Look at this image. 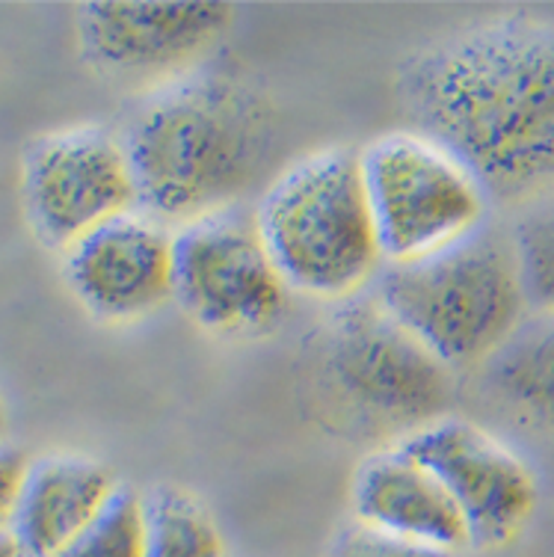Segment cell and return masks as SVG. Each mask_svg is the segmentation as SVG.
<instances>
[{
  "mask_svg": "<svg viewBox=\"0 0 554 557\" xmlns=\"http://www.w3.org/2000/svg\"><path fill=\"white\" fill-rule=\"evenodd\" d=\"M122 143L137 211L178 228L235 208L270 154L273 116L246 81L196 69L155 86Z\"/></svg>",
  "mask_w": 554,
  "mask_h": 557,
  "instance_id": "obj_2",
  "label": "cell"
},
{
  "mask_svg": "<svg viewBox=\"0 0 554 557\" xmlns=\"http://www.w3.org/2000/svg\"><path fill=\"white\" fill-rule=\"evenodd\" d=\"M487 376L507 407L554 430V314L525 318L487 362Z\"/></svg>",
  "mask_w": 554,
  "mask_h": 557,
  "instance_id": "obj_14",
  "label": "cell"
},
{
  "mask_svg": "<svg viewBox=\"0 0 554 557\" xmlns=\"http://www.w3.org/2000/svg\"><path fill=\"white\" fill-rule=\"evenodd\" d=\"M24 205L36 235L60 249L113 216L137 211L125 143L104 128L42 137L24 161Z\"/></svg>",
  "mask_w": 554,
  "mask_h": 557,
  "instance_id": "obj_8",
  "label": "cell"
},
{
  "mask_svg": "<svg viewBox=\"0 0 554 557\" xmlns=\"http://www.w3.org/2000/svg\"><path fill=\"white\" fill-rule=\"evenodd\" d=\"M327 557H459V552L421 546V543H406L397 536L380 534L362 522H347V525L332 536Z\"/></svg>",
  "mask_w": 554,
  "mask_h": 557,
  "instance_id": "obj_18",
  "label": "cell"
},
{
  "mask_svg": "<svg viewBox=\"0 0 554 557\" xmlns=\"http://www.w3.org/2000/svg\"><path fill=\"white\" fill-rule=\"evenodd\" d=\"M0 557H22L19 555V546L10 536V531H0Z\"/></svg>",
  "mask_w": 554,
  "mask_h": 557,
  "instance_id": "obj_20",
  "label": "cell"
},
{
  "mask_svg": "<svg viewBox=\"0 0 554 557\" xmlns=\"http://www.w3.org/2000/svg\"><path fill=\"white\" fill-rule=\"evenodd\" d=\"M146 546L143 557H225L220 528L190 493L178 486H158L143 495Z\"/></svg>",
  "mask_w": 554,
  "mask_h": 557,
  "instance_id": "obj_15",
  "label": "cell"
},
{
  "mask_svg": "<svg viewBox=\"0 0 554 557\" xmlns=\"http://www.w3.org/2000/svg\"><path fill=\"white\" fill-rule=\"evenodd\" d=\"M353 519L406 543L459 552L469 531L448 490L401 445L365 457L353 478Z\"/></svg>",
  "mask_w": 554,
  "mask_h": 557,
  "instance_id": "obj_12",
  "label": "cell"
},
{
  "mask_svg": "<svg viewBox=\"0 0 554 557\" xmlns=\"http://www.w3.org/2000/svg\"><path fill=\"white\" fill-rule=\"evenodd\" d=\"M258 235L291 294L344 302L373 288L385 268L359 154L315 151L261 196Z\"/></svg>",
  "mask_w": 554,
  "mask_h": 557,
  "instance_id": "obj_3",
  "label": "cell"
},
{
  "mask_svg": "<svg viewBox=\"0 0 554 557\" xmlns=\"http://www.w3.org/2000/svg\"><path fill=\"white\" fill-rule=\"evenodd\" d=\"M323 368L335 392L377 421L413 433L445 418L451 368L406 333L371 290L335 306L323 338Z\"/></svg>",
  "mask_w": 554,
  "mask_h": 557,
  "instance_id": "obj_6",
  "label": "cell"
},
{
  "mask_svg": "<svg viewBox=\"0 0 554 557\" xmlns=\"http://www.w3.org/2000/svg\"><path fill=\"white\" fill-rule=\"evenodd\" d=\"M24 469H27V462L22 460V454L0 445V531L10 528V516L12 507H15L19 486H22Z\"/></svg>",
  "mask_w": 554,
  "mask_h": 557,
  "instance_id": "obj_19",
  "label": "cell"
},
{
  "mask_svg": "<svg viewBox=\"0 0 554 557\" xmlns=\"http://www.w3.org/2000/svg\"><path fill=\"white\" fill-rule=\"evenodd\" d=\"M436 474L457 504L469 546L513 543L537 507V483L519 454L463 418H436L395 442Z\"/></svg>",
  "mask_w": 554,
  "mask_h": 557,
  "instance_id": "obj_9",
  "label": "cell"
},
{
  "mask_svg": "<svg viewBox=\"0 0 554 557\" xmlns=\"http://www.w3.org/2000/svg\"><path fill=\"white\" fill-rule=\"evenodd\" d=\"M528 306L554 314V202L533 208L510 237Z\"/></svg>",
  "mask_w": 554,
  "mask_h": 557,
  "instance_id": "obj_17",
  "label": "cell"
},
{
  "mask_svg": "<svg viewBox=\"0 0 554 557\" xmlns=\"http://www.w3.org/2000/svg\"><path fill=\"white\" fill-rule=\"evenodd\" d=\"M116 493L113 474L86 457L57 454L27 462L10 516L22 557H57L72 546Z\"/></svg>",
  "mask_w": 554,
  "mask_h": 557,
  "instance_id": "obj_13",
  "label": "cell"
},
{
  "mask_svg": "<svg viewBox=\"0 0 554 557\" xmlns=\"http://www.w3.org/2000/svg\"><path fill=\"white\" fill-rule=\"evenodd\" d=\"M232 24L229 3H84L77 36L89 63L116 81L170 84L202 69Z\"/></svg>",
  "mask_w": 554,
  "mask_h": 557,
  "instance_id": "obj_10",
  "label": "cell"
},
{
  "mask_svg": "<svg viewBox=\"0 0 554 557\" xmlns=\"http://www.w3.org/2000/svg\"><path fill=\"white\" fill-rule=\"evenodd\" d=\"M359 163L385 264L430 256L483 228V187L433 139L395 131L371 143Z\"/></svg>",
  "mask_w": 554,
  "mask_h": 557,
  "instance_id": "obj_5",
  "label": "cell"
},
{
  "mask_svg": "<svg viewBox=\"0 0 554 557\" xmlns=\"http://www.w3.org/2000/svg\"><path fill=\"white\" fill-rule=\"evenodd\" d=\"M0 436H3V407H0Z\"/></svg>",
  "mask_w": 554,
  "mask_h": 557,
  "instance_id": "obj_21",
  "label": "cell"
},
{
  "mask_svg": "<svg viewBox=\"0 0 554 557\" xmlns=\"http://www.w3.org/2000/svg\"><path fill=\"white\" fill-rule=\"evenodd\" d=\"M65 276L98 318H146L172 300L175 228L143 211L113 216L65 249Z\"/></svg>",
  "mask_w": 554,
  "mask_h": 557,
  "instance_id": "obj_11",
  "label": "cell"
},
{
  "mask_svg": "<svg viewBox=\"0 0 554 557\" xmlns=\"http://www.w3.org/2000/svg\"><path fill=\"white\" fill-rule=\"evenodd\" d=\"M371 294L445 368L490 362L528 306L513 244L487 228L430 256L385 264Z\"/></svg>",
  "mask_w": 554,
  "mask_h": 557,
  "instance_id": "obj_4",
  "label": "cell"
},
{
  "mask_svg": "<svg viewBox=\"0 0 554 557\" xmlns=\"http://www.w3.org/2000/svg\"><path fill=\"white\" fill-rule=\"evenodd\" d=\"M143 546H146L143 495L128 486H116L104 510L57 557H143Z\"/></svg>",
  "mask_w": 554,
  "mask_h": 557,
  "instance_id": "obj_16",
  "label": "cell"
},
{
  "mask_svg": "<svg viewBox=\"0 0 554 557\" xmlns=\"http://www.w3.org/2000/svg\"><path fill=\"white\" fill-rule=\"evenodd\" d=\"M291 288L258 235L256 216L237 208L175 228V288L193 323L225 338L276 330Z\"/></svg>",
  "mask_w": 554,
  "mask_h": 557,
  "instance_id": "obj_7",
  "label": "cell"
},
{
  "mask_svg": "<svg viewBox=\"0 0 554 557\" xmlns=\"http://www.w3.org/2000/svg\"><path fill=\"white\" fill-rule=\"evenodd\" d=\"M416 134L454 154L487 196L554 184V24L502 15L427 45L404 65Z\"/></svg>",
  "mask_w": 554,
  "mask_h": 557,
  "instance_id": "obj_1",
  "label": "cell"
}]
</instances>
